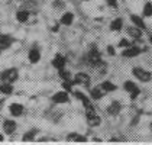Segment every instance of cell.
<instances>
[{"instance_id":"1","label":"cell","mask_w":152,"mask_h":145,"mask_svg":"<svg viewBox=\"0 0 152 145\" xmlns=\"http://www.w3.org/2000/svg\"><path fill=\"white\" fill-rule=\"evenodd\" d=\"M87 62H88L91 67H96V68H100V67L104 65V62L102 60L100 52H99V49H97L96 45H93L91 49L88 51V54H87Z\"/></svg>"},{"instance_id":"2","label":"cell","mask_w":152,"mask_h":145,"mask_svg":"<svg viewBox=\"0 0 152 145\" xmlns=\"http://www.w3.org/2000/svg\"><path fill=\"white\" fill-rule=\"evenodd\" d=\"M18 78H19V72H18L16 68H7V70H4V71L0 72V80L4 81V83H10V84H13Z\"/></svg>"},{"instance_id":"3","label":"cell","mask_w":152,"mask_h":145,"mask_svg":"<svg viewBox=\"0 0 152 145\" xmlns=\"http://www.w3.org/2000/svg\"><path fill=\"white\" fill-rule=\"evenodd\" d=\"M132 74H133L139 81H142V83H148V81L152 80V72L148 71V70H145V68H140V67H135V68L132 70Z\"/></svg>"},{"instance_id":"4","label":"cell","mask_w":152,"mask_h":145,"mask_svg":"<svg viewBox=\"0 0 152 145\" xmlns=\"http://www.w3.org/2000/svg\"><path fill=\"white\" fill-rule=\"evenodd\" d=\"M86 116H87V123H88V126H91V128L100 126L102 118L97 115L96 109H93V110H86Z\"/></svg>"},{"instance_id":"5","label":"cell","mask_w":152,"mask_h":145,"mask_svg":"<svg viewBox=\"0 0 152 145\" xmlns=\"http://www.w3.org/2000/svg\"><path fill=\"white\" fill-rule=\"evenodd\" d=\"M143 51H145V49L139 48V47L130 45V47H128V48L123 49V52H122V57H125V58H135V57L140 55Z\"/></svg>"},{"instance_id":"6","label":"cell","mask_w":152,"mask_h":145,"mask_svg":"<svg viewBox=\"0 0 152 145\" xmlns=\"http://www.w3.org/2000/svg\"><path fill=\"white\" fill-rule=\"evenodd\" d=\"M52 102L54 103H58V105H64V103H68L70 102V93L67 90H62L58 92L52 96Z\"/></svg>"},{"instance_id":"7","label":"cell","mask_w":152,"mask_h":145,"mask_svg":"<svg viewBox=\"0 0 152 145\" xmlns=\"http://www.w3.org/2000/svg\"><path fill=\"white\" fill-rule=\"evenodd\" d=\"M12 44H15V38H12L10 35H4V34H0V52L4 51V49L10 48Z\"/></svg>"},{"instance_id":"8","label":"cell","mask_w":152,"mask_h":145,"mask_svg":"<svg viewBox=\"0 0 152 145\" xmlns=\"http://www.w3.org/2000/svg\"><path fill=\"white\" fill-rule=\"evenodd\" d=\"M16 128H18V125H16V122L13 119H4L3 121V132L4 133L12 135V133H15Z\"/></svg>"},{"instance_id":"9","label":"cell","mask_w":152,"mask_h":145,"mask_svg":"<svg viewBox=\"0 0 152 145\" xmlns=\"http://www.w3.org/2000/svg\"><path fill=\"white\" fill-rule=\"evenodd\" d=\"M120 110H122V105H120V102L113 100V102L107 106V115H110V116H117V115L120 113Z\"/></svg>"},{"instance_id":"10","label":"cell","mask_w":152,"mask_h":145,"mask_svg":"<svg viewBox=\"0 0 152 145\" xmlns=\"http://www.w3.org/2000/svg\"><path fill=\"white\" fill-rule=\"evenodd\" d=\"M72 83H75V84L88 86L90 84V75H88V74H86V72H78V74H75V77H74Z\"/></svg>"},{"instance_id":"11","label":"cell","mask_w":152,"mask_h":145,"mask_svg":"<svg viewBox=\"0 0 152 145\" xmlns=\"http://www.w3.org/2000/svg\"><path fill=\"white\" fill-rule=\"evenodd\" d=\"M28 60L31 64H38L39 61H41V52H39V49L34 47V48L29 49V52H28Z\"/></svg>"},{"instance_id":"12","label":"cell","mask_w":152,"mask_h":145,"mask_svg":"<svg viewBox=\"0 0 152 145\" xmlns=\"http://www.w3.org/2000/svg\"><path fill=\"white\" fill-rule=\"evenodd\" d=\"M57 70H61V68H65V65H67V58L64 57V55H61V54H57L55 57H54V60L51 62Z\"/></svg>"},{"instance_id":"13","label":"cell","mask_w":152,"mask_h":145,"mask_svg":"<svg viewBox=\"0 0 152 145\" xmlns=\"http://www.w3.org/2000/svg\"><path fill=\"white\" fill-rule=\"evenodd\" d=\"M9 112H10L12 116H22L25 112V108L23 105H20V103H12L9 106Z\"/></svg>"},{"instance_id":"14","label":"cell","mask_w":152,"mask_h":145,"mask_svg":"<svg viewBox=\"0 0 152 145\" xmlns=\"http://www.w3.org/2000/svg\"><path fill=\"white\" fill-rule=\"evenodd\" d=\"M103 96H104V90H103L100 86L93 87V89L90 90V97H91V100H102Z\"/></svg>"},{"instance_id":"15","label":"cell","mask_w":152,"mask_h":145,"mask_svg":"<svg viewBox=\"0 0 152 145\" xmlns=\"http://www.w3.org/2000/svg\"><path fill=\"white\" fill-rule=\"evenodd\" d=\"M126 32H128V35L130 38H133V39H140L142 38V29H139L138 26H129L126 28Z\"/></svg>"},{"instance_id":"16","label":"cell","mask_w":152,"mask_h":145,"mask_svg":"<svg viewBox=\"0 0 152 145\" xmlns=\"http://www.w3.org/2000/svg\"><path fill=\"white\" fill-rule=\"evenodd\" d=\"M72 22H74V13L72 12L62 13V16L59 19V23L64 25V26H70V25H72Z\"/></svg>"},{"instance_id":"17","label":"cell","mask_w":152,"mask_h":145,"mask_svg":"<svg viewBox=\"0 0 152 145\" xmlns=\"http://www.w3.org/2000/svg\"><path fill=\"white\" fill-rule=\"evenodd\" d=\"M130 21H132V23L135 25V26H138L139 29H146V25L143 22V18L142 16H138V15H130Z\"/></svg>"},{"instance_id":"18","label":"cell","mask_w":152,"mask_h":145,"mask_svg":"<svg viewBox=\"0 0 152 145\" xmlns=\"http://www.w3.org/2000/svg\"><path fill=\"white\" fill-rule=\"evenodd\" d=\"M110 29H112L113 32H120V31L123 29V19H122V18L113 19V21L110 22Z\"/></svg>"},{"instance_id":"19","label":"cell","mask_w":152,"mask_h":145,"mask_svg":"<svg viewBox=\"0 0 152 145\" xmlns=\"http://www.w3.org/2000/svg\"><path fill=\"white\" fill-rule=\"evenodd\" d=\"M29 18H31L29 10H18V12H16V21H18V22H20V23L28 22V19H29Z\"/></svg>"},{"instance_id":"20","label":"cell","mask_w":152,"mask_h":145,"mask_svg":"<svg viewBox=\"0 0 152 145\" xmlns=\"http://www.w3.org/2000/svg\"><path fill=\"white\" fill-rule=\"evenodd\" d=\"M100 87L104 90V93H112V92H116L117 90V86L115 83H112V81H103Z\"/></svg>"},{"instance_id":"21","label":"cell","mask_w":152,"mask_h":145,"mask_svg":"<svg viewBox=\"0 0 152 145\" xmlns=\"http://www.w3.org/2000/svg\"><path fill=\"white\" fill-rule=\"evenodd\" d=\"M0 93H3V94H6V96H9V94H12L13 93V86L10 83H1L0 84Z\"/></svg>"},{"instance_id":"22","label":"cell","mask_w":152,"mask_h":145,"mask_svg":"<svg viewBox=\"0 0 152 145\" xmlns=\"http://www.w3.org/2000/svg\"><path fill=\"white\" fill-rule=\"evenodd\" d=\"M123 89H125V92L132 93V92H135V90H136V89H139V87H138V84H136L135 81L128 80V81H125V83H123Z\"/></svg>"},{"instance_id":"23","label":"cell","mask_w":152,"mask_h":145,"mask_svg":"<svg viewBox=\"0 0 152 145\" xmlns=\"http://www.w3.org/2000/svg\"><path fill=\"white\" fill-rule=\"evenodd\" d=\"M142 18H152V3L151 1H146V3H145L143 10H142Z\"/></svg>"},{"instance_id":"24","label":"cell","mask_w":152,"mask_h":145,"mask_svg":"<svg viewBox=\"0 0 152 145\" xmlns=\"http://www.w3.org/2000/svg\"><path fill=\"white\" fill-rule=\"evenodd\" d=\"M67 141H78V142H86L87 141V138L86 136H81V135H78V133H71L67 136Z\"/></svg>"},{"instance_id":"25","label":"cell","mask_w":152,"mask_h":145,"mask_svg":"<svg viewBox=\"0 0 152 145\" xmlns=\"http://www.w3.org/2000/svg\"><path fill=\"white\" fill-rule=\"evenodd\" d=\"M58 74H59V77L62 78V81H70V80H71L70 71H67L65 68H61V70H58Z\"/></svg>"},{"instance_id":"26","label":"cell","mask_w":152,"mask_h":145,"mask_svg":"<svg viewBox=\"0 0 152 145\" xmlns=\"http://www.w3.org/2000/svg\"><path fill=\"white\" fill-rule=\"evenodd\" d=\"M36 132H38V129H31V131H28V132L23 135V141H34V138H35Z\"/></svg>"},{"instance_id":"27","label":"cell","mask_w":152,"mask_h":145,"mask_svg":"<svg viewBox=\"0 0 152 145\" xmlns=\"http://www.w3.org/2000/svg\"><path fill=\"white\" fill-rule=\"evenodd\" d=\"M72 84H74V83H72V81H62V89H64V90H67V92H68V93H70V92H72Z\"/></svg>"},{"instance_id":"28","label":"cell","mask_w":152,"mask_h":145,"mask_svg":"<svg viewBox=\"0 0 152 145\" xmlns=\"http://www.w3.org/2000/svg\"><path fill=\"white\" fill-rule=\"evenodd\" d=\"M130 45H132V42H130V41H128V39H125V38L119 41V47H120V48H123V49L128 48V47H130Z\"/></svg>"},{"instance_id":"29","label":"cell","mask_w":152,"mask_h":145,"mask_svg":"<svg viewBox=\"0 0 152 145\" xmlns=\"http://www.w3.org/2000/svg\"><path fill=\"white\" fill-rule=\"evenodd\" d=\"M140 94V89H136L135 92H132V93H129V96H130V100H135V99H138V96Z\"/></svg>"},{"instance_id":"30","label":"cell","mask_w":152,"mask_h":145,"mask_svg":"<svg viewBox=\"0 0 152 145\" xmlns=\"http://www.w3.org/2000/svg\"><path fill=\"white\" fill-rule=\"evenodd\" d=\"M107 54H109V55H116V49H115V47L109 45V47H107Z\"/></svg>"},{"instance_id":"31","label":"cell","mask_w":152,"mask_h":145,"mask_svg":"<svg viewBox=\"0 0 152 145\" xmlns=\"http://www.w3.org/2000/svg\"><path fill=\"white\" fill-rule=\"evenodd\" d=\"M107 4L113 9H117V0H107Z\"/></svg>"},{"instance_id":"32","label":"cell","mask_w":152,"mask_h":145,"mask_svg":"<svg viewBox=\"0 0 152 145\" xmlns=\"http://www.w3.org/2000/svg\"><path fill=\"white\" fill-rule=\"evenodd\" d=\"M54 4H55V7H57V9H61V4H62V3H61V1H55Z\"/></svg>"},{"instance_id":"33","label":"cell","mask_w":152,"mask_h":145,"mask_svg":"<svg viewBox=\"0 0 152 145\" xmlns=\"http://www.w3.org/2000/svg\"><path fill=\"white\" fill-rule=\"evenodd\" d=\"M149 44H151V45H152V35L149 36Z\"/></svg>"},{"instance_id":"34","label":"cell","mask_w":152,"mask_h":145,"mask_svg":"<svg viewBox=\"0 0 152 145\" xmlns=\"http://www.w3.org/2000/svg\"><path fill=\"white\" fill-rule=\"evenodd\" d=\"M3 139H4V138H3V136H1V135H0V142H1V141H3Z\"/></svg>"},{"instance_id":"35","label":"cell","mask_w":152,"mask_h":145,"mask_svg":"<svg viewBox=\"0 0 152 145\" xmlns=\"http://www.w3.org/2000/svg\"><path fill=\"white\" fill-rule=\"evenodd\" d=\"M83 1H88V0H83Z\"/></svg>"},{"instance_id":"36","label":"cell","mask_w":152,"mask_h":145,"mask_svg":"<svg viewBox=\"0 0 152 145\" xmlns=\"http://www.w3.org/2000/svg\"><path fill=\"white\" fill-rule=\"evenodd\" d=\"M151 129H152V123H151Z\"/></svg>"},{"instance_id":"37","label":"cell","mask_w":152,"mask_h":145,"mask_svg":"<svg viewBox=\"0 0 152 145\" xmlns=\"http://www.w3.org/2000/svg\"><path fill=\"white\" fill-rule=\"evenodd\" d=\"M26 1H28V0H26Z\"/></svg>"}]
</instances>
